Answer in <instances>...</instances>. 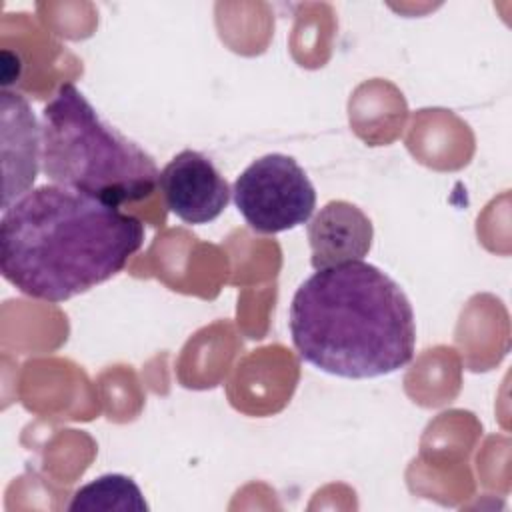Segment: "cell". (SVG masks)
Returning <instances> with one entry per match:
<instances>
[{
    "mask_svg": "<svg viewBox=\"0 0 512 512\" xmlns=\"http://www.w3.org/2000/svg\"><path fill=\"white\" fill-rule=\"evenodd\" d=\"M158 188L172 214L186 224L216 220L230 202V186L210 158L196 150L178 152L160 172Z\"/></svg>",
    "mask_w": 512,
    "mask_h": 512,
    "instance_id": "5",
    "label": "cell"
},
{
    "mask_svg": "<svg viewBox=\"0 0 512 512\" xmlns=\"http://www.w3.org/2000/svg\"><path fill=\"white\" fill-rule=\"evenodd\" d=\"M70 512H146L148 504L144 500L138 484L124 474H104L96 480L80 486L70 504Z\"/></svg>",
    "mask_w": 512,
    "mask_h": 512,
    "instance_id": "7",
    "label": "cell"
},
{
    "mask_svg": "<svg viewBox=\"0 0 512 512\" xmlns=\"http://www.w3.org/2000/svg\"><path fill=\"white\" fill-rule=\"evenodd\" d=\"M234 204L260 234H278L306 224L316 208V190L304 168L286 154L254 160L234 182Z\"/></svg>",
    "mask_w": 512,
    "mask_h": 512,
    "instance_id": "4",
    "label": "cell"
},
{
    "mask_svg": "<svg viewBox=\"0 0 512 512\" xmlns=\"http://www.w3.org/2000/svg\"><path fill=\"white\" fill-rule=\"evenodd\" d=\"M142 244L136 216L44 184L2 210L0 272L30 298L64 302L116 276Z\"/></svg>",
    "mask_w": 512,
    "mask_h": 512,
    "instance_id": "1",
    "label": "cell"
},
{
    "mask_svg": "<svg viewBox=\"0 0 512 512\" xmlns=\"http://www.w3.org/2000/svg\"><path fill=\"white\" fill-rule=\"evenodd\" d=\"M290 336L300 358L340 378H378L414 358L416 322L404 290L364 260L316 270L294 292Z\"/></svg>",
    "mask_w": 512,
    "mask_h": 512,
    "instance_id": "2",
    "label": "cell"
},
{
    "mask_svg": "<svg viewBox=\"0 0 512 512\" xmlns=\"http://www.w3.org/2000/svg\"><path fill=\"white\" fill-rule=\"evenodd\" d=\"M370 218L352 202L330 200L308 224L314 270L364 260L372 246Z\"/></svg>",
    "mask_w": 512,
    "mask_h": 512,
    "instance_id": "6",
    "label": "cell"
},
{
    "mask_svg": "<svg viewBox=\"0 0 512 512\" xmlns=\"http://www.w3.org/2000/svg\"><path fill=\"white\" fill-rule=\"evenodd\" d=\"M40 136L42 172L52 184L116 208L158 186L154 158L106 124L74 84H62L44 106Z\"/></svg>",
    "mask_w": 512,
    "mask_h": 512,
    "instance_id": "3",
    "label": "cell"
}]
</instances>
